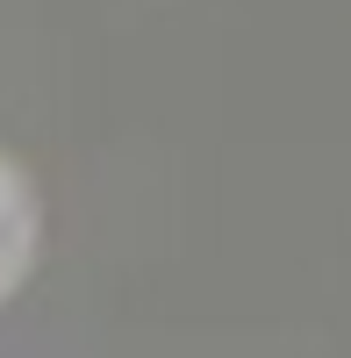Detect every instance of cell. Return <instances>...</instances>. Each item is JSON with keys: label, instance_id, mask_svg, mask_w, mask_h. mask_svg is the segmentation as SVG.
Listing matches in <instances>:
<instances>
[{"label": "cell", "instance_id": "1", "mask_svg": "<svg viewBox=\"0 0 351 358\" xmlns=\"http://www.w3.org/2000/svg\"><path fill=\"white\" fill-rule=\"evenodd\" d=\"M22 258H29V201H22V179L0 165V294L15 287Z\"/></svg>", "mask_w": 351, "mask_h": 358}]
</instances>
